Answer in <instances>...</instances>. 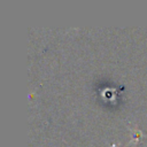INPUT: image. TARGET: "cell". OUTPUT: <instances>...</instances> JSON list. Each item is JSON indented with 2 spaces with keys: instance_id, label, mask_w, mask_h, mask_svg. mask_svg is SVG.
I'll list each match as a JSON object with an SVG mask.
<instances>
[{
  "instance_id": "obj_1",
  "label": "cell",
  "mask_w": 147,
  "mask_h": 147,
  "mask_svg": "<svg viewBox=\"0 0 147 147\" xmlns=\"http://www.w3.org/2000/svg\"><path fill=\"white\" fill-rule=\"evenodd\" d=\"M141 134H142V132H141L140 130H136L134 133H133V136H132V140L130 141V144H132V142H137V141L139 140V138H140Z\"/></svg>"
},
{
  "instance_id": "obj_2",
  "label": "cell",
  "mask_w": 147,
  "mask_h": 147,
  "mask_svg": "<svg viewBox=\"0 0 147 147\" xmlns=\"http://www.w3.org/2000/svg\"><path fill=\"white\" fill-rule=\"evenodd\" d=\"M113 147H115V146H113Z\"/></svg>"
}]
</instances>
